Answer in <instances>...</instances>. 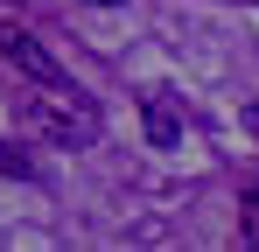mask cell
Returning <instances> with one entry per match:
<instances>
[{"instance_id": "obj_5", "label": "cell", "mask_w": 259, "mask_h": 252, "mask_svg": "<svg viewBox=\"0 0 259 252\" xmlns=\"http://www.w3.org/2000/svg\"><path fill=\"white\" fill-rule=\"evenodd\" d=\"M245 133H259V112H245Z\"/></svg>"}, {"instance_id": "obj_4", "label": "cell", "mask_w": 259, "mask_h": 252, "mask_svg": "<svg viewBox=\"0 0 259 252\" xmlns=\"http://www.w3.org/2000/svg\"><path fill=\"white\" fill-rule=\"evenodd\" d=\"M245 238H252V245H259V189H252V196H245Z\"/></svg>"}, {"instance_id": "obj_3", "label": "cell", "mask_w": 259, "mask_h": 252, "mask_svg": "<svg viewBox=\"0 0 259 252\" xmlns=\"http://www.w3.org/2000/svg\"><path fill=\"white\" fill-rule=\"evenodd\" d=\"M140 112H147V140H154V147H175V140H182V119H175L168 91H147V98H140Z\"/></svg>"}, {"instance_id": "obj_2", "label": "cell", "mask_w": 259, "mask_h": 252, "mask_svg": "<svg viewBox=\"0 0 259 252\" xmlns=\"http://www.w3.org/2000/svg\"><path fill=\"white\" fill-rule=\"evenodd\" d=\"M0 56H7L28 84H70V70H63V63H56V56H49L28 28H14V21H0Z\"/></svg>"}, {"instance_id": "obj_1", "label": "cell", "mask_w": 259, "mask_h": 252, "mask_svg": "<svg viewBox=\"0 0 259 252\" xmlns=\"http://www.w3.org/2000/svg\"><path fill=\"white\" fill-rule=\"evenodd\" d=\"M21 126L42 133V140H56V147H91L98 140V105L77 84H35L21 98Z\"/></svg>"}, {"instance_id": "obj_6", "label": "cell", "mask_w": 259, "mask_h": 252, "mask_svg": "<svg viewBox=\"0 0 259 252\" xmlns=\"http://www.w3.org/2000/svg\"><path fill=\"white\" fill-rule=\"evenodd\" d=\"M91 7H119V0H91Z\"/></svg>"}]
</instances>
